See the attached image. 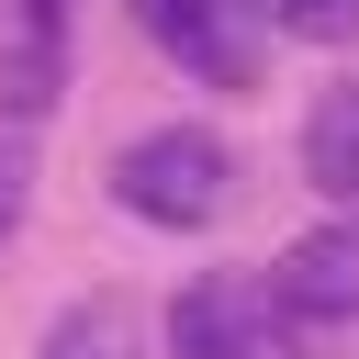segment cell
<instances>
[{
    "label": "cell",
    "mask_w": 359,
    "mask_h": 359,
    "mask_svg": "<svg viewBox=\"0 0 359 359\" xmlns=\"http://www.w3.org/2000/svg\"><path fill=\"white\" fill-rule=\"evenodd\" d=\"M224 191H236V157H224V135H202V123H157V135H135V146L112 157V202H123L135 224H168V236L213 224Z\"/></svg>",
    "instance_id": "obj_1"
},
{
    "label": "cell",
    "mask_w": 359,
    "mask_h": 359,
    "mask_svg": "<svg viewBox=\"0 0 359 359\" xmlns=\"http://www.w3.org/2000/svg\"><path fill=\"white\" fill-rule=\"evenodd\" d=\"M135 22H146V45H157L180 79H202V90H258V67H269L258 0H135Z\"/></svg>",
    "instance_id": "obj_3"
},
{
    "label": "cell",
    "mask_w": 359,
    "mask_h": 359,
    "mask_svg": "<svg viewBox=\"0 0 359 359\" xmlns=\"http://www.w3.org/2000/svg\"><path fill=\"white\" fill-rule=\"evenodd\" d=\"M269 292H280V314H292L303 337L359 325V213H337V224L292 236V247L269 258Z\"/></svg>",
    "instance_id": "obj_4"
},
{
    "label": "cell",
    "mask_w": 359,
    "mask_h": 359,
    "mask_svg": "<svg viewBox=\"0 0 359 359\" xmlns=\"http://www.w3.org/2000/svg\"><path fill=\"white\" fill-rule=\"evenodd\" d=\"M168 359H303V325L280 314L269 269H202L168 292Z\"/></svg>",
    "instance_id": "obj_2"
},
{
    "label": "cell",
    "mask_w": 359,
    "mask_h": 359,
    "mask_svg": "<svg viewBox=\"0 0 359 359\" xmlns=\"http://www.w3.org/2000/svg\"><path fill=\"white\" fill-rule=\"evenodd\" d=\"M34 359H146V337H135V303H112V292L67 303V314L45 325V348H34Z\"/></svg>",
    "instance_id": "obj_6"
},
{
    "label": "cell",
    "mask_w": 359,
    "mask_h": 359,
    "mask_svg": "<svg viewBox=\"0 0 359 359\" xmlns=\"http://www.w3.org/2000/svg\"><path fill=\"white\" fill-rule=\"evenodd\" d=\"M22 202H34V123L0 112V236L22 224Z\"/></svg>",
    "instance_id": "obj_9"
},
{
    "label": "cell",
    "mask_w": 359,
    "mask_h": 359,
    "mask_svg": "<svg viewBox=\"0 0 359 359\" xmlns=\"http://www.w3.org/2000/svg\"><path fill=\"white\" fill-rule=\"evenodd\" d=\"M303 168H314V191L359 202V79L314 101V123H303Z\"/></svg>",
    "instance_id": "obj_7"
},
{
    "label": "cell",
    "mask_w": 359,
    "mask_h": 359,
    "mask_svg": "<svg viewBox=\"0 0 359 359\" xmlns=\"http://www.w3.org/2000/svg\"><path fill=\"white\" fill-rule=\"evenodd\" d=\"M258 22L292 34V45H348L359 34V0H258Z\"/></svg>",
    "instance_id": "obj_8"
},
{
    "label": "cell",
    "mask_w": 359,
    "mask_h": 359,
    "mask_svg": "<svg viewBox=\"0 0 359 359\" xmlns=\"http://www.w3.org/2000/svg\"><path fill=\"white\" fill-rule=\"evenodd\" d=\"M67 79V0H0V112L34 123Z\"/></svg>",
    "instance_id": "obj_5"
}]
</instances>
